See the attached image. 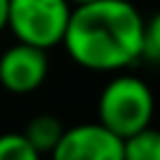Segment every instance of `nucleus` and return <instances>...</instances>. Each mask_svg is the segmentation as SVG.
Masks as SVG:
<instances>
[{
  "label": "nucleus",
  "instance_id": "nucleus-10",
  "mask_svg": "<svg viewBox=\"0 0 160 160\" xmlns=\"http://www.w3.org/2000/svg\"><path fill=\"white\" fill-rule=\"evenodd\" d=\"M8 10H10V0H0V32L8 30Z\"/></svg>",
  "mask_w": 160,
  "mask_h": 160
},
{
  "label": "nucleus",
  "instance_id": "nucleus-9",
  "mask_svg": "<svg viewBox=\"0 0 160 160\" xmlns=\"http://www.w3.org/2000/svg\"><path fill=\"white\" fill-rule=\"evenodd\" d=\"M142 60L160 62V10L145 20L142 30Z\"/></svg>",
  "mask_w": 160,
  "mask_h": 160
},
{
  "label": "nucleus",
  "instance_id": "nucleus-7",
  "mask_svg": "<svg viewBox=\"0 0 160 160\" xmlns=\"http://www.w3.org/2000/svg\"><path fill=\"white\" fill-rule=\"evenodd\" d=\"M125 160H160V130L148 125L122 140Z\"/></svg>",
  "mask_w": 160,
  "mask_h": 160
},
{
  "label": "nucleus",
  "instance_id": "nucleus-2",
  "mask_svg": "<svg viewBox=\"0 0 160 160\" xmlns=\"http://www.w3.org/2000/svg\"><path fill=\"white\" fill-rule=\"evenodd\" d=\"M152 88L132 72H115L98 95V122L122 140L152 122Z\"/></svg>",
  "mask_w": 160,
  "mask_h": 160
},
{
  "label": "nucleus",
  "instance_id": "nucleus-11",
  "mask_svg": "<svg viewBox=\"0 0 160 160\" xmlns=\"http://www.w3.org/2000/svg\"><path fill=\"white\" fill-rule=\"evenodd\" d=\"M70 2H72V8H75V5H85V2H92V0H70Z\"/></svg>",
  "mask_w": 160,
  "mask_h": 160
},
{
  "label": "nucleus",
  "instance_id": "nucleus-6",
  "mask_svg": "<svg viewBox=\"0 0 160 160\" xmlns=\"http://www.w3.org/2000/svg\"><path fill=\"white\" fill-rule=\"evenodd\" d=\"M62 132H65V125L60 122V118H55L50 112H40V115L30 118L25 130H22V135L30 140V145L40 155H45V152L50 155L55 150V145L60 142Z\"/></svg>",
  "mask_w": 160,
  "mask_h": 160
},
{
  "label": "nucleus",
  "instance_id": "nucleus-8",
  "mask_svg": "<svg viewBox=\"0 0 160 160\" xmlns=\"http://www.w3.org/2000/svg\"><path fill=\"white\" fill-rule=\"evenodd\" d=\"M0 160H42L22 132H0Z\"/></svg>",
  "mask_w": 160,
  "mask_h": 160
},
{
  "label": "nucleus",
  "instance_id": "nucleus-3",
  "mask_svg": "<svg viewBox=\"0 0 160 160\" xmlns=\"http://www.w3.org/2000/svg\"><path fill=\"white\" fill-rule=\"evenodd\" d=\"M70 15V0H10L8 30L18 42L52 50L62 45Z\"/></svg>",
  "mask_w": 160,
  "mask_h": 160
},
{
  "label": "nucleus",
  "instance_id": "nucleus-4",
  "mask_svg": "<svg viewBox=\"0 0 160 160\" xmlns=\"http://www.w3.org/2000/svg\"><path fill=\"white\" fill-rule=\"evenodd\" d=\"M50 160H125V148L120 135L95 120L65 128Z\"/></svg>",
  "mask_w": 160,
  "mask_h": 160
},
{
  "label": "nucleus",
  "instance_id": "nucleus-1",
  "mask_svg": "<svg viewBox=\"0 0 160 160\" xmlns=\"http://www.w3.org/2000/svg\"><path fill=\"white\" fill-rule=\"evenodd\" d=\"M145 18L130 0H92L75 5L62 48L90 72H122L142 60Z\"/></svg>",
  "mask_w": 160,
  "mask_h": 160
},
{
  "label": "nucleus",
  "instance_id": "nucleus-5",
  "mask_svg": "<svg viewBox=\"0 0 160 160\" xmlns=\"http://www.w3.org/2000/svg\"><path fill=\"white\" fill-rule=\"evenodd\" d=\"M50 72L48 50L18 42L0 52V88L10 95H30L42 88Z\"/></svg>",
  "mask_w": 160,
  "mask_h": 160
}]
</instances>
